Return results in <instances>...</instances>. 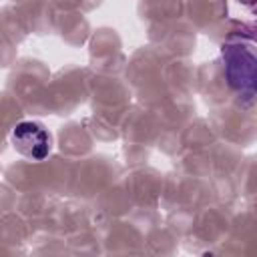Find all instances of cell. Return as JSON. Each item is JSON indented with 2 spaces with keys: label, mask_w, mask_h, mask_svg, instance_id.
Listing matches in <instances>:
<instances>
[{
  "label": "cell",
  "mask_w": 257,
  "mask_h": 257,
  "mask_svg": "<svg viewBox=\"0 0 257 257\" xmlns=\"http://www.w3.org/2000/svg\"><path fill=\"white\" fill-rule=\"evenodd\" d=\"M225 76L229 86L247 100L255 96V56L241 44H227L223 48Z\"/></svg>",
  "instance_id": "obj_1"
},
{
  "label": "cell",
  "mask_w": 257,
  "mask_h": 257,
  "mask_svg": "<svg viewBox=\"0 0 257 257\" xmlns=\"http://www.w3.org/2000/svg\"><path fill=\"white\" fill-rule=\"evenodd\" d=\"M10 141L14 145V149L32 159V161H42L52 147V139L50 133L44 128V124L36 122V120H22L12 128Z\"/></svg>",
  "instance_id": "obj_2"
}]
</instances>
